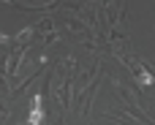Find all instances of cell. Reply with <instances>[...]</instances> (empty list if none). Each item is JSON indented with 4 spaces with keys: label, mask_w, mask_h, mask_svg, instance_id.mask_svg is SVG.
<instances>
[{
    "label": "cell",
    "mask_w": 155,
    "mask_h": 125,
    "mask_svg": "<svg viewBox=\"0 0 155 125\" xmlns=\"http://www.w3.org/2000/svg\"><path fill=\"white\" fill-rule=\"evenodd\" d=\"M139 79H142V84H153V82H155V79L147 74V71H139Z\"/></svg>",
    "instance_id": "7a4b0ae2"
},
{
    "label": "cell",
    "mask_w": 155,
    "mask_h": 125,
    "mask_svg": "<svg viewBox=\"0 0 155 125\" xmlns=\"http://www.w3.org/2000/svg\"><path fill=\"white\" fill-rule=\"evenodd\" d=\"M44 120V106H41V95L33 98V109H30V117H27V125H41Z\"/></svg>",
    "instance_id": "6da1fadb"
}]
</instances>
